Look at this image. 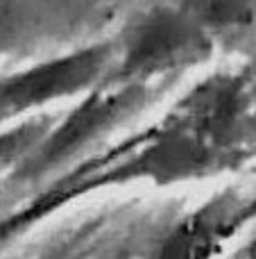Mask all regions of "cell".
<instances>
[{
	"mask_svg": "<svg viewBox=\"0 0 256 259\" xmlns=\"http://www.w3.org/2000/svg\"><path fill=\"white\" fill-rule=\"evenodd\" d=\"M163 84H111L100 82L77 98L71 109L57 114L45 137L30 150V155L14 168L5 189H25L57 178L86 157L95 155L100 143L118 127L139 116L150 100L157 98Z\"/></svg>",
	"mask_w": 256,
	"mask_h": 259,
	"instance_id": "6da1fadb",
	"label": "cell"
},
{
	"mask_svg": "<svg viewBox=\"0 0 256 259\" xmlns=\"http://www.w3.org/2000/svg\"><path fill=\"white\" fill-rule=\"evenodd\" d=\"M113 48L116 57L104 82L163 84L186 68L204 64L216 46L172 5L157 0L127 18Z\"/></svg>",
	"mask_w": 256,
	"mask_h": 259,
	"instance_id": "7a4b0ae2",
	"label": "cell"
},
{
	"mask_svg": "<svg viewBox=\"0 0 256 259\" xmlns=\"http://www.w3.org/2000/svg\"><path fill=\"white\" fill-rule=\"evenodd\" d=\"M113 57V39H104L0 75V125L36 116L52 103L80 98L107 77Z\"/></svg>",
	"mask_w": 256,
	"mask_h": 259,
	"instance_id": "3957f363",
	"label": "cell"
},
{
	"mask_svg": "<svg viewBox=\"0 0 256 259\" xmlns=\"http://www.w3.org/2000/svg\"><path fill=\"white\" fill-rule=\"evenodd\" d=\"M249 98L252 84L247 75H211L184 94L163 121L204 150L229 159L245 130Z\"/></svg>",
	"mask_w": 256,
	"mask_h": 259,
	"instance_id": "277c9868",
	"label": "cell"
},
{
	"mask_svg": "<svg viewBox=\"0 0 256 259\" xmlns=\"http://www.w3.org/2000/svg\"><path fill=\"white\" fill-rule=\"evenodd\" d=\"M104 21V0H0V57L66 46Z\"/></svg>",
	"mask_w": 256,
	"mask_h": 259,
	"instance_id": "5b68a950",
	"label": "cell"
},
{
	"mask_svg": "<svg viewBox=\"0 0 256 259\" xmlns=\"http://www.w3.org/2000/svg\"><path fill=\"white\" fill-rule=\"evenodd\" d=\"M198 25L213 46L256 27V0H166Z\"/></svg>",
	"mask_w": 256,
	"mask_h": 259,
	"instance_id": "8992f818",
	"label": "cell"
},
{
	"mask_svg": "<svg viewBox=\"0 0 256 259\" xmlns=\"http://www.w3.org/2000/svg\"><path fill=\"white\" fill-rule=\"evenodd\" d=\"M57 114H36L0 130V180L9 178L30 150L45 137Z\"/></svg>",
	"mask_w": 256,
	"mask_h": 259,
	"instance_id": "52a82bcc",
	"label": "cell"
},
{
	"mask_svg": "<svg viewBox=\"0 0 256 259\" xmlns=\"http://www.w3.org/2000/svg\"><path fill=\"white\" fill-rule=\"evenodd\" d=\"M254 68H256V66H254Z\"/></svg>",
	"mask_w": 256,
	"mask_h": 259,
	"instance_id": "ba28073f",
	"label": "cell"
}]
</instances>
